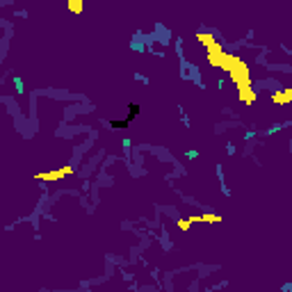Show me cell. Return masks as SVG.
Here are the masks:
<instances>
[{
	"label": "cell",
	"mask_w": 292,
	"mask_h": 292,
	"mask_svg": "<svg viewBox=\"0 0 292 292\" xmlns=\"http://www.w3.org/2000/svg\"><path fill=\"white\" fill-rule=\"evenodd\" d=\"M228 76H230V82H233L235 87H249L251 85L249 67H247V62L242 57H235V62H233V67H230Z\"/></svg>",
	"instance_id": "cell-1"
},
{
	"label": "cell",
	"mask_w": 292,
	"mask_h": 292,
	"mask_svg": "<svg viewBox=\"0 0 292 292\" xmlns=\"http://www.w3.org/2000/svg\"><path fill=\"white\" fill-rule=\"evenodd\" d=\"M67 176H73L71 164H62L60 169H50V171L34 173V181H39V183H60V181H64Z\"/></svg>",
	"instance_id": "cell-2"
},
{
	"label": "cell",
	"mask_w": 292,
	"mask_h": 292,
	"mask_svg": "<svg viewBox=\"0 0 292 292\" xmlns=\"http://www.w3.org/2000/svg\"><path fill=\"white\" fill-rule=\"evenodd\" d=\"M206 57H208V64H210L212 69H221V67H224L226 50H224V46L219 43V39H217L215 43H210V46L206 48Z\"/></svg>",
	"instance_id": "cell-3"
},
{
	"label": "cell",
	"mask_w": 292,
	"mask_h": 292,
	"mask_svg": "<svg viewBox=\"0 0 292 292\" xmlns=\"http://www.w3.org/2000/svg\"><path fill=\"white\" fill-rule=\"evenodd\" d=\"M187 219L192 224H221V215H217V212H201V215H192Z\"/></svg>",
	"instance_id": "cell-4"
},
{
	"label": "cell",
	"mask_w": 292,
	"mask_h": 292,
	"mask_svg": "<svg viewBox=\"0 0 292 292\" xmlns=\"http://www.w3.org/2000/svg\"><path fill=\"white\" fill-rule=\"evenodd\" d=\"M238 98L242 103H245V105H254L256 103V98H258V94H256L254 91V87H238Z\"/></svg>",
	"instance_id": "cell-5"
},
{
	"label": "cell",
	"mask_w": 292,
	"mask_h": 292,
	"mask_svg": "<svg viewBox=\"0 0 292 292\" xmlns=\"http://www.w3.org/2000/svg\"><path fill=\"white\" fill-rule=\"evenodd\" d=\"M272 103L274 105H290L292 103V87H287V89H283V91H274Z\"/></svg>",
	"instance_id": "cell-6"
},
{
	"label": "cell",
	"mask_w": 292,
	"mask_h": 292,
	"mask_svg": "<svg viewBox=\"0 0 292 292\" xmlns=\"http://www.w3.org/2000/svg\"><path fill=\"white\" fill-rule=\"evenodd\" d=\"M197 39H199V43H201L203 48H208L210 43H215V41H217L215 34H208V32H199V34H197Z\"/></svg>",
	"instance_id": "cell-7"
},
{
	"label": "cell",
	"mask_w": 292,
	"mask_h": 292,
	"mask_svg": "<svg viewBox=\"0 0 292 292\" xmlns=\"http://www.w3.org/2000/svg\"><path fill=\"white\" fill-rule=\"evenodd\" d=\"M82 10H85V0H69V12L82 14Z\"/></svg>",
	"instance_id": "cell-8"
},
{
	"label": "cell",
	"mask_w": 292,
	"mask_h": 292,
	"mask_svg": "<svg viewBox=\"0 0 292 292\" xmlns=\"http://www.w3.org/2000/svg\"><path fill=\"white\" fill-rule=\"evenodd\" d=\"M176 226L183 230V233H187V230L192 228V221H190V219H178V221H176Z\"/></svg>",
	"instance_id": "cell-9"
}]
</instances>
